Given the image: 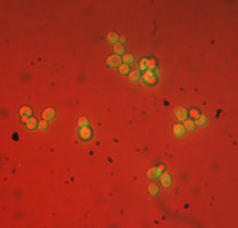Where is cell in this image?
Wrapping results in <instances>:
<instances>
[{"instance_id":"ac0fdd59","label":"cell","mask_w":238,"mask_h":228,"mask_svg":"<svg viewBox=\"0 0 238 228\" xmlns=\"http://www.w3.org/2000/svg\"><path fill=\"white\" fill-rule=\"evenodd\" d=\"M184 127H185V129H189V131H194L195 129V123L193 122V121H185V123H184Z\"/></svg>"},{"instance_id":"277c9868","label":"cell","mask_w":238,"mask_h":228,"mask_svg":"<svg viewBox=\"0 0 238 228\" xmlns=\"http://www.w3.org/2000/svg\"><path fill=\"white\" fill-rule=\"evenodd\" d=\"M160 179H161V184H162L164 188H170L171 184H172V180H171L170 174H164V175H161Z\"/></svg>"},{"instance_id":"8992f818","label":"cell","mask_w":238,"mask_h":228,"mask_svg":"<svg viewBox=\"0 0 238 228\" xmlns=\"http://www.w3.org/2000/svg\"><path fill=\"white\" fill-rule=\"evenodd\" d=\"M176 117L179 118L180 122H185L188 118V112L185 110L184 108H179V109H176Z\"/></svg>"},{"instance_id":"30bf717a","label":"cell","mask_w":238,"mask_h":228,"mask_svg":"<svg viewBox=\"0 0 238 228\" xmlns=\"http://www.w3.org/2000/svg\"><path fill=\"white\" fill-rule=\"evenodd\" d=\"M139 79H141V72L138 70H136V71H132V72L129 74V80L132 83H137V81H139Z\"/></svg>"},{"instance_id":"2e32d148","label":"cell","mask_w":238,"mask_h":228,"mask_svg":"<svg viewBox=\"0 0 238 228\" xmlns=\"http://www.w3.org/2000/svg\"><path fill=\"white\" fill-rule=\"evenodd\" d=\"M122 61H123V62H124L126 65H132L133 62H134V57H133L132 55H124V57H123V58H122Z\"/></svg>"},{"instance_id":"6da1fadb","label":"cell","mask_w":238,"mask_h":228,"mask_svg":"<svg viewBox=\"0 0 238 228\" xmlns=\"http://www.w3.org/2000/svg\"><path fill=\"white\" fill-rule=\"evenodd\" d=\"M120 64H122V57L118 56V55L109 56L107 58V65L110 66V67H119Z\"/></svg>"},{"instance_id":"4fadbf2b","label":"cell","mask_w":238,"mask_h":228,"mask_svg":"<svg viewBox=\"0 0 238 228\" xmlns=\"http://www.w3.org/2000/svg\"><path fill=\"white\" fill-rule=\"evenodd\" d=\"M114 53L118 55V56H120V55L124 53V47H123L122 43H115V45H114Z\"/></svg>"},{"instance_id":"603a6c76","label":"cell","mask_w":238,"mask_h":228,"mask_svg":"<svg viewBox=\"0 0 238 228\" xmlns=\"http://www.w3.org/2000/svg\"><path fill=\"white\" fill-rule=\"evenodd\" d=\"M200 114H199V112L198 110H195V109H193V110H190V117H193V118H198Z\"/></svg>"},{"instance_id":"9a60e30c","label":"cell","mask_w":238,"mask_h":228,"mask_svg":"<svg viewBox=\"0 0 238 228\" xmlns=\"http://www.w3.org/2000/svg\"><path fill=\"white\" fill-rule=\"evenodd\" d=\"M207 124V117H204V115H199L196 119H195V126H200V127H203V126H205Z\"/></svg>"},{"instance_id":"5b68a950","label":"cell","mask_w":238,"mask_h":228,"mask_svg":"<svg viewBox=\"0 0 238 228\" xmlns=\"http://www.w3.org/2000/svg\"><path fill=\"white\" fill-rule=\"evenodd\" d=\"M43 119L45 121H47V122H50V121H52L55 118V115H56V113H55V110L52 108H48V109H46V110L43 112Z\"/></svg>"},{"instance_id":"7a4b0ae2","label":"cell","mask_w":238,"mask_h":228,"mask_svg":"<svg viewBox=\"0 0 238 228\" xmlns=\"http://www.w3.org/2000/svg\"><path fill=\"white\" fill-rule=\"evenodd\" d=\"M164 169H165V167H164L162 165L158 166V167H152V169L148 170V172H147V176H148L150 179H157V178H160L161 171H162Z\"/></svg>"},{"instance_id":"d6986e66","label":"cell","mask_w":238,"mask_h":228,"mask_svg":"<svg viewBox=\"0 0 238 228\" xmlns=\"http://www.w3.org/2000/svg\"><path fill=\"white\" fill-rule=\"evenodd\" d=\"M77 124H79L80 128H82V127H89V119H88V118H85V117H81V118L79 119Z\"/></svg>"},{"instance_id":"52a82bcc","label":"cell","mask_w":238,"mask_h":228,"mask_svg":"<svg viewBox=\"0 0 238 228\" xmlns=\"http://www.w3.org/2000/svg\"><path fill=\"white\" fill-rule=\"evenodd\" d=\"M174 133H175L176 137H184V134H185L184 124H175L174 126Z\"/></svg>"},{"instance_id":"5bb4252c","label":"cell","mask_w":238,"mask_h":228,"mask_svg":"<svg viewBox=\"0 0 238 228\" xmlns=\"http://www.w3.org/2000/svg\"><path fill=\"white\" fill-rule=\"evenodd\" d=\"M118 41H119V37H118V34H117V33H109V34H108V42H109V43H114V45H115V43H118Z\"/></svg>"},{"instance_id":"44dd1931","label":"cell","mask_w":238,"mask_h":228,"mask_svg":"<svg viewBox=\"0 0 238 228\" xmlns=\"http://www.w3.org/2000/svg\"><path fill=\"white\" fill-rule=\"evenodd\" d=\"M147 70H152V71H157L156 70V61L155 60H148L147 61Z\"/></svg>"},{"instance_id":"7c38bea8","label":"cell","mask_w":238,"mask_h":228,"mask_svg":"<svg viewBox=\"0 0 238 228\" xmlns=\"http://www.w3.org/2000/svg\"><path fill=\"white\" fill-rule=\"evenodd\" d=\"M19 113H20V115H22L23 118H31V115H32V109L28 108V107H23Z\"/></svg>"},{"instance_id":"ba28073f","label":"cell","mask_w":238,"mask_h":228,"mask_svg":"<svg viewBox=\"0 0 238 228\" xmlns=\"http://www.w3.org/2000/svg\"><path fill=\"white\" fill-rule=\"evenodd\" d=\"M141 79L145 84H148V85H153L156 83V76H147V75H141Z\"/></svg>"},{"instance_id":"ffe728a7","label":"cell","mask_w":238,"mask_h":228,"mask_svg":"<svg viewBox=\"0 0 238 228\" xmlns=\"http://www.w3.org/2000/svg\"><path fill=\"white\" fill-rule=\"evenodd\" d=\"M148 191L152 194V195H157V193H158V186H157L156 184H150L148 185Z\"/></svg>"},{"instance_id":"8fae6325","label":"cell","mask_w":238,"mask_h":228,"mask_svg":"<svg viewBox=\"0 0 238 228\" xmlns=\"http://www.w3.org/2000/svg\"><path fill=\"white\" fill-rule=\"evenodd\" d=\"M119 74L126 76V75H129L131 71H129V65H126V64H122L119 66Z\"/></svg>"},{"instance_id":"e0dca14e","label":"cell","mask_w":238,"mask_h":228,"mask_svg":"<svg viewBox=\"0 0 238 228\" xmlns=\"http://www.w3.org/2000/svg\"><path fill=\"white\" fill-rule=\"evenodd\" d=\"M147 61H148V58H142L141 60V64L138 66V71H139V72H145L147 70Z\"/></svg>"},{"instance_id":"9c48e42d","label":"cell","mask_w":238,"mask_h":228,"mask_svg":"<svg viewBox=\"0 0 238 228\" xmlns=\"http://www.w3.org/2000/svg\"><path fill=\"white\" fill-rule=\"evenodd\" d=\"M38 124H39V123H38V121L36 119V118H29V119H28L27 121V128H28V129H36V128H38Z\"/></svg>"},{"instance_id":"7402d4cb","label":"cell","mask_w":238,"mask_h":228,"mask_svg":"<svg viewBox=\"0 0 238 228\" xmlns=\"http://www.w3.org/2000/svg\"><path fill=\"white\" fill-rule=\"evenodd\" d=\"M47 127H48V122L47 121H42V122H39V124H38V128H39L41 131L47 129Z\"/></svg>"},{"instance_id":"3957f363","label":"cell","mask_w":238,"mask_h":228,"mask_svg":"<svg viewBox=\"0 0 238 228\" xmlns=\"http://www.w3.org/2000/svg\"><path fill=\"white\" fill-rule=\"evenodd\" d=\"M80 137H81L82 140H85V141H88V140H90L93 137V132H91V129H90L89 127H82V128H80Z\"/></svg>"}]
</instances>
